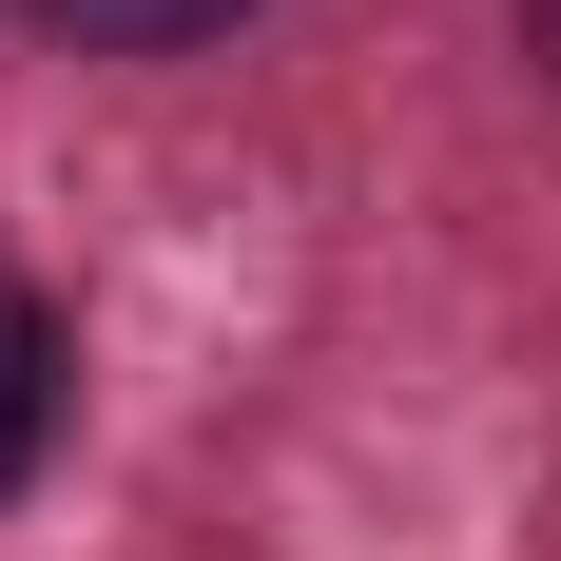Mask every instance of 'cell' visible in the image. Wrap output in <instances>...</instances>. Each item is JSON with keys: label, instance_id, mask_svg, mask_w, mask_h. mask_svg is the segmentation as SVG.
<instances>
[{"label": "cell", "instance_id": "1", "mask_svg": "<svg viewBox=\"0 0 561 561\" xmlns=\"http://www.w3.org/2000/svg\"><path fill=\"white\" fill-rule=\"evenodd\" d=\"M58 388H78V348H58V310L20 272H0V504L39 484V446H58Z\"/></svg>", "mask_w": 561, "mask_h": 561}, {"label": "cell", "instance_id": "2", "mask_svg": "<svg viewBox=\"0 0 561 561\" xmlns=\"http://www.w3.org/2000/svg\"><path fill=\"white\" fill-rule=\"evenodd\" d=\"M252 0H39V39L58 58H194V39H232Z\"/></svg>", "mask_w": 561, "mask_h": 561}, {"label": "cell", "instance_id": "3", "mask_svg": "<svg viewBox=\"0 0 561 561\" xmlns=\"http://www.w3.org/2000/svg\"><path fill=\"white\" fill-rule=\"evenodd\" d=\"M523 58H542V98H561V0H523Z\"/></svg>", "mask_w": 561, "mask_h": 561}]
</instances>
